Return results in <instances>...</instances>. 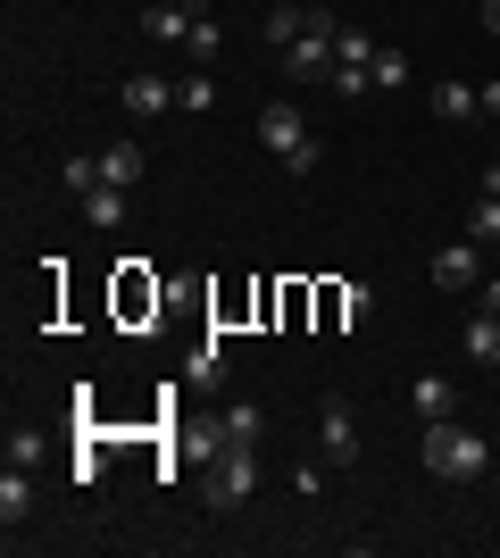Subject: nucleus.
Masks as SVG:
<instances>
[{
    "label": "nucleus",
    "mask_w": 500,
    "mask_h": 558,
    "mask_svg": "<svg viewBox=\"0 0 500 558\" xmlns=\"http://www.w3.org/2000/svg\"><path fill=\"white\" fill-rule=\"evenodd\" d=\"M417 466H426V475H442V484H476L484 466H492V450H484L476 425L434 417V425H426V442H417Z\"/></svg>",
    "instance_id": "obj_1"
},
{
    "label": "nucleus",
    "mask_w": 500,
    "mask_h": 558,
    "mask_svg": "<svg viewBox=\"0 0 500 558\" xmlns=\"http://www.w3.org/2000/svg\"><path fill=\"white\" fill-rule=\"evenodd\" d=\"M259 150H267V159H284L292 175H317V167H326V150H317V134L301 125L292 100H267V109H259Z\"/></svg>",
    "instance_id": "obj_2"
},
{
    "label": "nucleus",
    "mask_w": 500,
    "mask_h": 558,
    "mask_svg": "<svg viewBox=\"0 0 500 558\" xmlns=\"http://www.w3.org/2000/svg\"><path fill=\"white\" fill-rule=\"evenodd\" d=\"M333 34H342V17H333V9H309V34L284 50L292 84H333Z\"/></svg>",
    "instance_id": "obj_3"
},
{
    "label": "nucleus",
    "mask_w": 500,
    "mask_h": 558,
    "mask_svg": "<svg viewBox=\"0 0 500 558\" xmlns=\"http://www.w3.org/2000/svg\"><path fill=\"white\" fill-rule=\"evenodd\" d=\"M259 492V450H217L209 466V509H242Z\"/></svg>",
    "instance_id": "obj_4"
},
{
    "label": "nucleus",
    "mask_w": 500,
    "mask_h": 558,
    "mask_svg": "<svg viewBox=\"0 0 500 558\" xmlns=\"http://www.w3.org/2000/svg\"><path fill=\"white\" fill-rule=\"evenodd\" d=\"M209 442H217V450H259V442H267V409H259V400H225Z\"/></svg>",
    "instance_id": "obj_5"
},
{
    "label": "nucleus",
    "mask_w": 500,
    "mask_h": 558,
    "mask_svg": "<svg viewBox=\"0 0 500 558\" xmlns=\"http://www.w3.org/2000/svg\"><path fill=\"white\" fill-rule=\"evenodd\" d=\"M317 450H326V466H351V459H358L351 400H326V409H317Z\"/></svg>",
    "instance_id": "obj_6"
},
{
    "label": "nucleus",
    "mask_w": 500,
    "mask_h": 558,
    "mask_svg": "<svg viewBox=\"0 0 500 558\" xmlns=\"http://www.w3.org/2000/svg\"><path fill=\"white\" fill-rule=\"evenodd\" d=\"M484 276V242H451V251H434V283L442 292H467Z\"/></svg>",
    "instance_id": "obj_7"
},
{
    "label": "nucleus",
    "mask_w": 500,
    "mask_h": 558,
    "mask_svg": "<svg viewBox=\"0 0 500 558\" xmlns=\"http://www.w3.org/2000/svg\"><path fill=\"white\" fill-rule=\"evenodd\" d=\"M459 359H467V367H500V317H492V308L459 326Z\"/></svg>",
    "instance_id": "obj_8"
},
{
    "label": "nucleus",
    "mask_w": 500,
    "mask_h": 558,
    "mask_svg": "<svg viewBox=\"0 0 500 558\" xmlns=\"http://www.w3.org/2000/svg\"><path fill=\"white\" fill-rule=\"evenodd\" d=\"M434 117H442V125H476V117H484L476 84H459V75H442V84H434Z\"/></svg>",
    "instance_id": "obj_9"
},
{
    "label": "nucleus",
    "mask_w": 500,
    "mask_h": 558,
    "mask_svg": "<svg viewBox=\"0 0 500 558\" xmlns=\"http://www.w3.org/2000/svg\"><path fill=\"white\" fill-rule=\"evenodd\" d=\"M175 109V84H167V75H134V84H125V117H167Z\"/></svg>",
    "instance_id": "obj_10"
},
{
    "label": "nucleus",
    "mask_w": 500,
    "mask_h": 558,
    "mask_svg": "<svg viewBox=\"0 0 500 558\" xmlns=\"http://www.w3.org/2000/svg\"><path fill=\"white\" fill-rule=\"evenodd\" d=\"M25 517H34V475H25V466H9V475H0V525L17 534Z\"/></svg>",
    "instance_id": "obj_11"
},
{
    "label": "nucleus",
    "mask_w": 500,
    "mask_h": 558,
    "mask_svg": "<svg viewBox=\"0 0 500 558\" xmlns=\"http://www.w3.org/2000/svg\"><path fill=\"white\" fill-rule=\"evenodd\" d=\"M100 184H143V142H109V150H100Z\"/></svg>",
    "instance_id": "obj_12"
},
{
    "label": "nucleus",
    "mask_w": 500,
    "mask_h": 558,
    "mask_svg": "<svg viewBox=\"0 0 500 558\" xmlns=\"http://www.w3.org/2000/svg\"><path fill=\"white\" fill-rule=\"evenodd\" d=\"M125 201H134L125 184H93V192H84V217H93L100 233H118L125 226Z\"/></svg>",
    "instance_id": "obj_13"
},
{
    "label": "nucleus",
    "mask_w": 500,
    "mask_h": 558,
    "mask_svg": "<svg viewBox=\"0 0 500 558\" xmlns=\"http://www.w3.org/2000/svg\"><path fill=\"white\" fill-rule=\"evenodd\" d=\"M408 400H417V417H459V392H451V375H417V392H408Z\"/></svg>",
    "instance_id": "obj_14"
},
{
    "label": "nucleus",
    "mask_w": 500,
    "mask_h": 558,
    "mask_svg": "<svg viewBox=\"0 0 500 558\" xmlns=\"http://www.w3.org/2000/svg\"><path fill=\"white\" fill-rule=\"evenodd\" d=\"M376 50L383 43H367L358 25H342V34H333V68H367V75H376Z\"/></svg>",
    "instance_id": "obj_15"
},
{
    "label": "nucleus",
    "mask_w": 500,
    "mask_h": 558,
    "mask_svg": "<svg viewBox=\"0 0 500 558\" xmlns=\"http://www.w3.org/2000/svg\"><path fill=\"white\" fill-rule=\"evenodd\" d=\"M326 308L342 326H367V317H376V292H367V283H342V292H326Z\"/></svg>",
    "instance_id": "obj_16"
},
{
    "label": "nucleus",
    "mask_w": 500,
    "mask_h": 558,
    "mask_svg": "<svg viewBox=\"0 0 500 558\" xmlns=\"http://www.w3.org/2000/svg\"><path fill=\"white\" fill-rule=\"evenodd\" d=\"M143 25H150V43H184V34H192V9H184V0H159Z\"/></svg>",
    "instance_id": "obj_17"
},
{
    "label": "nucleus",
    "mask_w": 500,
    "mask_h": 558,
    "mask_svg": "<svg viewBox=\"0 0 500 558\" xmlns=\"http://www.w3.org/2000/svg\"><path fill=\"white\" fill-rule=\"evenodd\" d=\"M301 34H309V9H292V0H284V9H267V43H276V50H292Z\"/></svg>",
    "instance_id": "obj_18"
},
{
    "label": "nucleus",
    "mask_w": 500,
    "mask_h": 558,
    "mask_svg": "<svg viewBox=\"0 0 500 558\" xmlns=\"http://www.w3.org/2000/svg\"><path fill=\"white\" fill-rule=\"evenodd\" d=\"M408 75H417V68H408V50H392V43H383V50H376V93H401Z\"/></svg>",
    "instance_id": "obj_19"
},
{
    "label": "nucleus",
    "mask_w": 500,
    "mask_h": 558,
    "mask_svg": "<svg viewBox=\"0 0 500 558\" xmlns=\"http://www.w3.org/2000/svg\"><path fill=\"white\" fill-rule=\"evenodd\" d=\"M209 100H217V84H209V75H184V84H175V109H184V117H200Z\"/></svg>",
    "instance_id": "obj_20"
},
{
    "label": "nucleus",
    "mask_w": 500,
    "mask_h": 558,
    "mask_svg": "<svg viewBox=\"0 0 500 558\" xmlns=\"http://www.w3.org/2000/svg\"><path fill=\"white\" fill-rule=\"evenodd\" d=\"M100 184V150H75L68 159V192H93Z\"/></svg>",
    "instance_id": "obj_21"
},
{
    "label": "nucleus",
    "mask_w": 500,
    "mask_h": 558,
    "mask_svg": "<svg viewBox=\"0 0 500 558\" xmlns=\"http://www.w3.org/2000/svg\"><path fill=\"white\" fill-rule=\"evenodd\" d=\"M333 93H342V100H367V93H376V75H367V68H333Z\"/></svg>",
    "instance_id": "obj_22"
},
{
    "label": "nucleus",
    "mask_w": 500,
    "mask_h": 558,
    "mask_svg": "<svg viewBox=\"0 0 500 558\" xmlns=\"http://www.w3.org/2000/svg\"><path fill=\"white\" fill-rule=\"evenodd\" d=\"M184 50H192V59H217V17H192V34H184Z\"/></svg>",
    "instance_id": "obj_23"
},
{
    "label": "nucleus",
    "mask_w": 500,
    "mask_h": 558,
    "mask_svg": "<svg viewBox=\"0 0 500 558\" xmlns=\"http://www.w3.org/2000/svg\"><path fill=\"white\" fill-rule=\"evenodd\" d=\"M9 466H42V434H9Z\"/></svg>",
    "instance_id": "obj_24"
},
{
    "label": "nucleus",
    "mask_w": 500,
    "mask_h": 558,
    "mask_svg": "<svg viewBox=\"0 0 500 558\" xmlns=\"http://www.w3.org/2000/svg\"><path fill=\"white\" fill-rule=\"evenodd\" d=\"M476 100H484V117H500V75H492V84H484Z\"/></svg>",
    "instance_id": "obj_25"
},
{
    "label": "nucleus",
    "mask_w": 500,
    "mask_h": 558,
    "mask_svg": "<svg viewBox=\"0 0 500 558\" xmlns=\"http://www.w3.org/2000/svg\"><path fill=\"white\" fill-rule=\"evenodd\" d=\"M484 308H492V317H500V276H492V283H484Z\"/></svg>",
    "instance_id": "obj_26"
},
{
    "label": "nucleus",
    "mask_w": 500,
    "mask_h": 558,
    "mask_svg": "<svg viewBox=\"0 0 500 558\" xmlns=\"http://www.w3.org/2000/svg\"><path fill=\"white\" fill-rule=\"evenodd\" d=\"M484 25H492V34H500V0H484Z\"/></svg>",
    "instance_id": "obj_27"
}]
</instances>
